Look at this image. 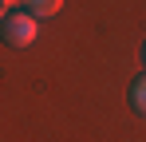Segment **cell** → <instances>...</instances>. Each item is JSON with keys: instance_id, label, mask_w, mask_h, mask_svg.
<instances>
[{"instance_id": "6da1fadb", "label": "cell", "mask_w": 146, "mask_h": 142, "mask_svg": "<svg viewBox=\"0 0 146 142\" xmlns=\"http://www.w3.org/2000/svg\"><path fill=\"white\" fill-rule=\"evenodd\" d=\"M0 40L8 47H32L36 40H40V20L32 16V12H8L4 16V24H0Z\"/></svg>"}, {"instance_id": "7a4b0ae2", "label": "cell", "mask_w": 146, "mask_h": 142, "mask_svg": "<svg viewBox=\"0 0 146 142\" xmlns=\"http://www.w3.org/2000/svg\"><path fill=\"white\" fill-rule=\"evenodd\" d=\"M63 8V0H24V12H32L36 20H51Z\"/></svg>"}, {"instance_id": "3957f363", "label": "cell", "mask_w": 146, "mask_h": 142, "mask_svg": "<svg viewBox=\"0 0 146 142\" xmlns=\"http://www.w3.org/2000/svg\"><path fill=\"white\" fill-rule=\"evenodd\" d=\"M130 107H134L138 115H146V75H138V79L130 83Z\"/></svg>"}, {"instance_id": "277c9868", "label": "cell", "mask_w": 146, "mask_h": 142, "mask_svg": "<svg viewBox=\"0 0 146 142\" xmlns=\"http://www.w3.org/2000/svg\"><path fill=\"white\" fill-rule=\"evenodd\" d=\"M12 4H16V0H0V24H4V16L12 12Z\"/></svg>"}, {"instance_id": "5b68a950", "label": "cell", "mask_w": 146, "mask_h": 142, "mask_svg": "<svg viewBox=\"0 0 146 142\" xmlns=\"http://www.w3.org/2000/svg\"><path fill=\"white\" fill-rule=\"evenodd\" d=\"M142 63H146V44H142Z\"/></svg>"}]
</instances>
